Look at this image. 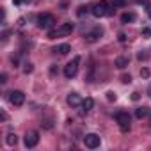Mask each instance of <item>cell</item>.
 <instances>
[{
    "instance_id": "1",
    "label": "cell",
    "mask_w": 151,
    "mask_h": 151,
    "mask_svg": "<svg viewBox=\"0 0 151 151\" xmlns=\"http://www.w3.org/2000/svg\"><path fill=\"white\" fill-rule=\"evenodd\" d=\"M91 13H93V16L101 18V16H110L114 11L110 9V6H109L107 0H100V2H96V4L91 7Z\"/></svg>"
},
{
    "instance_id": "2",
    "label": "cell",
    "mask_w": 151,
    "mask_h": 151,
    "mask_svg": "<svg viewBox=\"0 0 151 151\" xmlns=\"http://www.w3.org/2000/svg\"><path fill=\"white\" fill-rule=\"evenodd\" d=\"M73 30V23H60L53 29L48 30V39H55V37H60V36H68L71 34Z\"/></svg>"
},
{
    "instance_id": "3",
    "label": "cell",
    "mask_w": 151,
    "mask_h": 151,
    "mask_svg": "<svg viewBox=\"0 0 151 151\" xmlns=\"http://www.w3.org/2000/svg\"><path fill=\"white\" fill-rule=\"evenodd\" d=\"M78 64H80V57H73V60L64 66V77H66V78L77 77V73H78Z\"/></svg>"
},
{
    "instance_id": "4",
    "label": "cell",
    "mask_w": 151,
    "mask_h": 151,
    "mask_svg": "<svg viewBox=\"0 0 151 151\" xmlns=\"http://www.w3.org/2000/svg\"><path fill=\"white\" fill-rule=\"evenodd\" d=\"M53 25H55V18H53L52 14L43 13V14L37 16V27H39V29H43V30H50V29H53Z\"/></svg>"
},
{
    "instance_id": "5",
    "label": "cell",
    "mask_w": 151,
    "mask_h": 151,
    "mask_svg": "<svg viewBox=\"0 0 151 151\" xmlns=\"http://www.w3.org/2000/svg\"><path fill=\"white\" fill-rule=\"evenodd\" d=\"M116 121H117V124H119V128H121V132H130V116L126 114V112H119L117 116H116Z\"/></svg>"
},
{
    "instance_id": "6",
    "label": "cell",
    "mask_w": 151,
    "mask_h": 151,
    "mask_svg": "<svg viewBox=\"0 0 151 151\" xmlns=\"http://www.w3.org/2000/svg\"><path fill=\"white\" fill-rule=\"evenodd\" d=\"M23 142H25V147H36L39 142V133L37 132H27Z\"/></svg>"
},
{
    "instance_id": "7",
    "label": "cell",
    "mask_w": 151,
    "mask_h": 151,
    "mask_svg": "<svg viewBox=\"0 0 151 151\" xmlns=\"http://www.w3.org/2000/svg\"><path fill=\"white\" fill-rule=\"evenodd\" d=\"M84 144H86L89 149L98 147V146H100V135H96V133H87V135L84 137Z\"/></svg>"
},
{
    "instance_id": "8",
    "label": "cell",
    "mask_w": 151,
    "mask_h": 151,
    "mask_svg": "<svg viewBox=\"0 0 151 151\" xmlns=\"http://www.w3.org/2000/svg\"><path fill=\"white\" fill-rule=\"evenodd\" d=\"M9 101L14 105V107H22L25 103V94L22 91H13L11 96H9Z\"/></svg>"
},
{
    "instance_id": "9",
    "label": "cell",
    "mask_w": 151,
    "mask_h": 151,
    "mask_svg": "<svg viewBox=\"0 0 151 151\" xmlns=\"http://www.w3.org/2000/svg\"><path fill=\"white\" fill-rule=\"evenodd\" d=\"M101 34H103L101 27H94L89 34H86V41L87 43H94V41H98V37H101Z\"/></svg>"
},
{
    "instance_id": "10",
    "label": "cell",
    "mask_w": 151,
    "mask_h": 151,
    "mask_svg": "<svg viewBox=\"0 0 151 151\" xmlns=\"http://www.w3.org/2000/svg\"><path fill=\"white\" fill-rule=\"evenodd\" d=\"M66 101H68V105H71V107H80V105H82V100H80V96H78L77 93H69L68 98H66Z\"/></svg>"
},
{
    "instance_id": "11",
    "label": "cell",
    "mask_w": 151,
    "mask_h": 151,
    "mask_svg": "<svg viewBox=\"0 0 151 151\" xmlns=\"http://www.w3.org/2000/svg\"><path fill=\"white\" fill-rule=\"evenodd\" d=\"M93 105H94V100L93 98H86V100H82V110H80V114H86V112H89L91 109H93Z\"/></svg>"
},
{
    "instance_id": "12",
    "label": "cell",
    "mask_w": 151,
    "mask_h": 151,
    "mask_svg": "<svg viewBox=\"0 0 151 151\" xmlns=\"http://www.w3.org/2000/svg\"><path fill=\"white\" fill-rule=\"evenodd\" d=\"M53 52H55V53H59V55H68V53L71 52V46H69L68 43H62V45H59Z\"/></svg>"
},
{
    "instance_id": "13",
    "label": "cell",
    "mask_w": 151,
    "mask_h": 151,
    "mask_svg": "<svg viewBox=\"0 0 151 151\" xmlns=\"http://www.w3.org/2000/svg\"><path fill=\"white\" fill-rule=\"evenodd\" d=\"M128 66V57H117L116 59V68L117 69H124Z\"/></svg>"
},
{
    "instance_id": "14",
    "label": "cell",
    "mask_w": 151,
    "mask_h": 151,
    "mask_svg": "<svg viewBox=\"0 0 151 151\" xmlns=\"http://www.w3.org/2000/svg\"><path fill=\"white\" fill-rule=\"evenodd\" d=\"M147 114H149V109H147V107H139V109L135 110V117H139V119L146 117Z\"/></svg>"
},
{
    "instance_id": "15",
    "label": "cell",
    "mask_w": 151,
    "mask_h": 151,
    "mask_svg": "<svg viewBox=\"0 0 151 151\" xmlns=\"http://www.w3.org/2000/svg\"><path fill=\"white\" fill-rule=\"evenodd\" d=\"M135 20V14L133 13H124V14H121V23H130V22H133Z\"/></svg>"
},
{
    "instance_id": "16",
    "label": "cell",
    "mask_w": 151,
    "mask_h": 151,
    "mask_svg": "<svg viewBox=\"0 0 151 151\" xmlns=\"http://www.w3.org/2000/svg\"><path fill=\"white\" fill-rule=\"evenodd\" d=\"M6 142H7V146H16V142H18V137H16L14 133H9V135L6 137Z\"/></svg>"
},
{
    "instance_id": "17",
    "label": "cell",
    "mask_w": 151,
    "mask_h": 151,
    "mask_svg": "<svg viewBox=\"0 0 151 151\" xmlns=\"http://www.w3.org/2000/svg\"><path fill=\"white\" fill-rule=\"evenodd\" d=\"M128 2V0H112V4L116 6V7H121V6H124Z\"/></svg>"
},
{
    "instance_id": "18",
    "label": "cell",
    "mask_w": 151,
    "mask_h": 151,
    "mask_svg": "<svg viewBox=\"0 0 151 151\" xmlns=\"http://www.w3.org/2000/svg\"><path fill=\"white\" fill-rule=\"evenodd\" d=\"M32 69H34V66H32L30 62H27L25 68H23V73H32Z\"/></svg>"
},
{
    "instance_id": "19",
    "label": "cell",
    "mask_w": 151,
    "mask_h": 151,
    "mask_svg": "<svg viewBox=\"0 0 151 151\" xmlns=\"http://www.w3.org/2000/svg\"><path fill=\"white\" fill-rule=\"evenodd\" d=\"M121 82H123V84H130V82H132V77H130V75H123V77H121Z\"/></svg>"
},
{
    "instance_id": "20",
    "label": "cell",
    "mask_w": 151,
    "mask_h": 151,
    "mask_svg": "<svg viewBox=\"0 0 151 151\" xmlns=\"http://www.w3.org/2000/svg\"><path fill=\"white\" fill-rule=\"evenodd\" d=\"M107 100H109V101H116V94H114L112 91H109V93H107Z\"/></svg>"
},
{
    "instance_id": "21",
    "label": "cell",
    "mask_w": 151,
    "mask_h": 151,
    "mask_svg": "<svg viewBox=\"0 0 151 151\" xmlns=\"http://www.w3.org/2000/svg\"><path fill=\"white\" fill-rule=\"evenodd\" d=\"M140 77L147 78V77H149V69H146V68H144V69H140Z\"/></svg>"
},
{
    "instance_id": "22",
    "label": "cell",
    "mask_w": 151,
    "mask_h": 151,
    "mask_svg": "<svg viewBox=\"0 0 151 151\" xmlns=\"http://www.w3.org/2000/svg\"><path fill=\"white\" fill-rule=\"evenodd\" d=\"M0 82H2V84H6V82H7V75H6V73L0 75Z\"/></svg>"
},
{
    "instance_id": "23",
    "label": "cell",
    "mask_w": 151,
    "mask_h": 151,
    "mask_svg": "<svg viewBox=\"0 0 151 151\" xmlns=\"http://www.w3.org/2000/svg\"><path fill=\"white\" fill-rule=\"evenodd\" d=\"M139 98H140L139 93H132V100H133V101H139Z\"/></svg>"
},
{
    "instance_id": "24",
    "label": "cell",
    "mask_w": 151,
    "mask_h": 151,
    "mask_svg": "<svg viewBox=\"0 0 151 151\" xmlns=\"http://www.w3.org/2000/svg\"><path fill=\"white\" fill-rule=\"evenodd\" d=\"M142 34H144L146 37H149V36H151V29H144V30H142Z\"/></svg>"
},
{
    "instance_id": "25",
    "label": "cell",
    "mask_w": 151,
    "mask_h": 151,
    "mask_svg": "<svg viewBox=\"0 0 151 151\" xmlns=\"http://www.w3.org/2000/svg\"><path fill=\"white\" fill-rule=\"evenodd\" d=\"M78 9H80V11H78V16H82L84 13H87V9H86V7H78Z\"/></svg>"
},
{
    "instance_id": "26",
    "label": "cell",
    "mask_w": 151,
    "mask_h": 151,
    "mask_svg": "<svg viewBox=\"0 0 151 151\" xmlns=\"http://www.w3.org/2000/svg\"><path fill=\"white\" fill-rule=\"evenodd\" d=\"M119 41H121V43H124V41H126V36H124V34H123V32H121V34H119Z\"/></svg>"
},
{
    "instance_id": "27",
    "label": "cell",
    "mask_w": 151,
    "mask_h": 151,
    "mask_svg": "<svg viewBox=\"0 0 151 151\" xmlns=\"http://www.w3.org/2000/svg\"><path fill=\"white\" fill-rule=\"evenodd\" d=\"M139 4H142V6H147L149 2H147V0H139Z\"/></svg>"
},
{
    "instance_id": "28",
    "label": "cell",
    "mask_w": 151,
    "mask_h": 151,
    "mask_svg": "<svg viewBox=\"0 0 151 151\" xmlns=\"http://www.w3.org/2000/svg\"><path fill=\"white\" fill-rule=\"evenodd\" d=\"M146 9H147V14H149V16H151V6H149V4H147V6H146Z\"/></svg>"
}]
</instances>
